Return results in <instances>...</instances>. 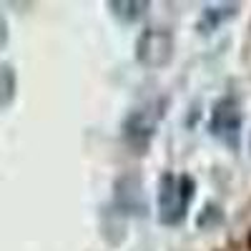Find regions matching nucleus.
I'll list each match as a JSON object with an SVG mask.
<instances>
[{"mask_svg":"<svg viewBox=\"0 0 251 251\" xmlns=\"http://www.w3.org/2000/svg\"><path fill=\"white\" fill-rule=\"evenodd\" d=\"M194 199V181L191 176H174L166 174L158 183V221L166 226H176L186 219L188 203Z\"/></svg>","mask_w":251,"mask_h":251,"instance_id":"f257e3e1","label":"nucleus"},{"mask_svg":"<svg viewBox=\"0 0 251 251\" xmlns=\"http://www.w3.org/2000/svg\"><path fill=\"white\" fill-rule=\"evenodd\" d=\"M161 108H163L161 103H146V106L131 111L128 118L123 121V138L136 153H143L149 149V143L158 128V121L163 116Z\"/></svg>","mask_w":251,"mask_h":251,"instance_id":"f03ea898","label":"nucleus"},{"mask_svg":"<svg viewBox=\"0 0 251 251\" xmlns=\"http://www.w3.org/2000/svg\"><path fill=\"white\" fill-rule=\"evenodd\" d=\"M174 55V35L169 30L151 28L143 30L136 43V58L146 68H161Z\"/></svg>","mask_w":251,"mask_h":251,"instance_id":"7ed1b4c3","label":"nucleus"},{"mask_svg":"<svg viewBox=\"0 0 251 251\" xmlns=\"http://www.w3.org/2000/svg\"><path fill=\"white\" fill-rule=\"evenodd\" d=\"M211 136H216L221 143H226L228 149L239 146V133H241V108L234 98H221L214 111L211 121H208Z\"/></svg>","mask_w":251,"mask_h":251,"instance_id":"20e7f679","label":"nucleus"},{"mask_svg":"<svg viewBox=\"0 0 251 251\" xmlns=\"http://www.w3.org/2000/svg\"><path fill=\"white\" fill-rule=\"evenodd\" d=\"M116 206L123 214H136V216L146 214V196L138 176L128 174L116 181Z\"/></svg>","mask_w":251,"mask_h":251,"instance_id":"39448f33","label":"nucleus"},{"mask_svg":"<svg viewBox=\"0 0 251 251\" xmlns=\"http://www.w3.org/2000/svg\"><path fill=\"white\" fill-rule=\"evenodd\" d=\"M236 15V5H231V3H224V5H208L206 10H203V18H201V30L203 33H211V30H216L221 23H226L228 18H234Z\"/></svg>","mask_w":251,"mask_h":251,"instance_id":"423d86ee","label":"nucleus"},{"mask_svg":"<svg viewBox=\"0 0 251 251\" xmlns=\"http://www.w3.org/2000/svg\"><path fill=\"white\" fill-rule=\"evenodd\" d=\"M15 96V73L10 66H0V108H5Z\"/></svg>","mask_w":251,"mask_h":251,"instance_id":"0eeeda50","label":"nucleus"},{"mask_svg":"<svg viewBox=\"0 0 251 251\" xmlns=\"http://www.w3.org/2000/svg\"><path fill=\"white\" fill-rule=\"evenodd\" d=\"M108 8H111V13L116 18L126 20V23H131V20H138L149 5H146V3H111Z\"/></svg>","mask_w":251,"mask_h":251,"instance_id":"6e6552de","label":"nucleus"},{"mask_svg":"<svg viewBox=\"0 0 251 251\" xmlns=\"http://www.w3.org/2000/svg\"><path fill=\"white\" fill-rule=\"evenodd\" d=\"M5 40H8V25H5V20L0 18V48L5 46Z\"/></svg>","mask_w":251,"mask_h":251,"instance_id":"1a4fd4ad","label":"nucleus"}]
</instances>
